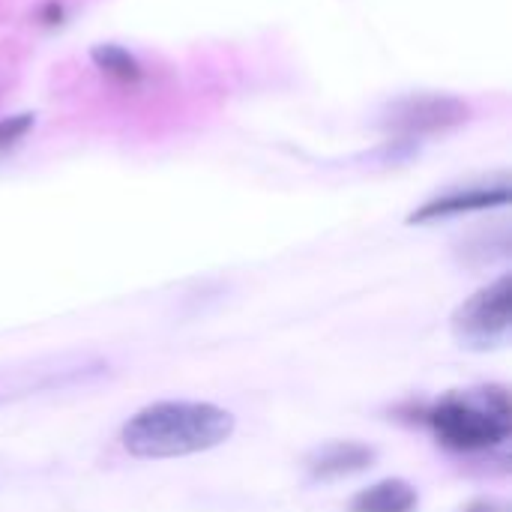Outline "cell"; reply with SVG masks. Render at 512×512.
Here are the masks:
<instances>
[{
    "label": "cell",
    "mask_w": 512,
    "mask_h": 512,
    "mask_svg": "<svg viewBox=\"0 0 512 512\" xmlns=\"http://www.w3.org/2000/svg\"><path fill=\"white\" fill-rule=\"evenodd\" d=\"M30 126H33V117L30 114H15V117L0 120V150L3 147H12Z\"/></svg>",
    "instance_id": "9"
},
{
    "label": "cell",
    "mask_w": 512,
    "mask_h": 512,
    "mask_svg": "<svg viewBox=\"0 0 512 512\" xmlns=\"http://www.w3.org/2000/svg\"><path fill=\"white\" fill-rule=\"evenodd\" d=\"M234 426V414L210 402H153L123 423L120 444L135 459H183L225 444Z\"/></svg>",
    "instance_id": "1"
},
{
    "label": "cell",
    "mask_w": 512,
    "mask_h": 512,
    "mask_svg": "<svg viewBox=\"0 0 512 512\" xmlns=\"http://www.w3.org/2000/svg\"><path fill=\"white\" fill-rule=\"evenodd\" d=\"M396 123H402L405 129H441V126H450V123H459L465 120L468 108L459 105L456 99H438V96H429V99H408L396 108Z\"/></svg>",
    "instance_id": "6"
},
{
    "label": "cell",
    "mask_w": 512,
    "mask_h": 512,
    "mask_svg": "<svg viewBox=\"0 0 512 512\" xmlns=\"http://www.w3.org/2000/svg\"><path fill=\"white\" fill-rule=\"evenodd\" d=\"M510 201V186H486V189H468V192H453L444 195L438 201H429L426 207H420L411 222H432V219H447V216H459V213H471V210H489V207H504Z\"/></svg>",
    "instance_id": "5"
},
{
    "label": "cell",
    "mask_w": 512,
    "mask_h": 512,
    "mask_svg": "<svg viewBox=\"0 0 512 512\" xmlns=\"http://www.w3.org/2000/svg\"><path fill=\"white\" fill-rule=\"evenodd\" d=\"M375 462V450L354 441H336L309 456V474L315 480H339L366 471Z\"/></svg>",
    "instance_id": "4"
},
{
    "label": "cell",
    "mask_w": 512,
    "mask_h": 512,
    "mask_svg": "<svg viewBox=\"0 0 512 512\" xmlns=\"http://www.w3.org/2000/svg\"><path fill=\"white\" fill-rule=\"evenodd\" d=\"M512 276H501L489 288L468 297L453 312V336L462 348L489 351L510 336Z\"/></svg>",
    "instance_id": "3"
},
{
    "label": "cell",
    "mask_w": 512,
    "mask_h": 512,
    "mask_svg": "<svg viewBox=\"0 0 512 512\" xmlns=\"http://www.w3.org/2000/svg\"><path fill=\"white\" fill-rule=\"evenodd\" d=\"M510 399L504 390H486L483 399L450 396L429 411V426L438 441L459 453L495 450L510 438Z\"/></svg>",
    "instance_id": "2"
},
{
    "label": "cell",
    "mask_w": 512,
    "mask_h": 512,
    "mask_svg": "<svg viewBox=\"0 0 512 512\" xmlns=\"http://www.w3.org/2000/svg\"><path fill=\"white\" fill-rule=\"evenodd\" d=\"M420 495L405 480H381L351 498V512H417Z\"/></svg>",
    "instance_id": "7"
},
{
    "label": "cell",
    "mask_w": 512,
    "mask_h": 512,
    "mask_svg": "<svg viewBox=\"0 0 512 512\" xmlns=\"http://www.w3.org/2000/svg\"><path fill=\"white\" fill-rule=\"evenodd\" d=\"M93 63L102 69V72H108V75H114V78H138V63H135V57L129 54V51H123V48H117V45H102V48H96L93 51Z\"/></svg>",
    "instance_id": "8"
}]
</instances>
